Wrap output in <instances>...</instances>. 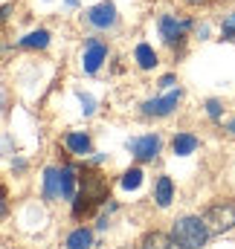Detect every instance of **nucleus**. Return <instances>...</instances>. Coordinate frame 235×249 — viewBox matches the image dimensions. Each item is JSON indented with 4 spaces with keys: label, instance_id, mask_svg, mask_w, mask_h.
<instances>
[{
    "label": "nucleus",
    "instance_id": "1",
    "mask_svg": "<svg viewBox=\"0 0 235 249\" xmlns=\"http://www.w3.org/2000/svg\"><path fill=\"white\" fill-rule=\"evenodd\" d=\"M105 197H108V180L102 174H96V171H84L81 174V188L73 197V217L90 214Z\"/></svg>",
    "mask_w": 235,
    "mask_h": 249
},
{
    "label": "nucleus",
    "instance_id": "2",
    "mask_svg": "<svg viewBox=\"0 0 235 249\" xmlns=\"http://www.w3.org/2000/svg\"><path fill=\"white\" fill-rule=\"evenodd\" d=\"M172 238H175L177 249H200L209 238V226L203 217H180L172 226Z\"/></svg>",
    "mask_w": 235,
    "mask_h": 249
},
{
    "label": "nucleus",
    "instance_id": "3",
    "mask_svg": "<svg viewBox=\"0 0 235 249\" xmlns=\"http://www.w3.org/2000/svg\"><path fill=\"white\" fill-rule=\"evenodd\" d=\"M203 220H206L209 232H215V235L235 229V203H215V206H209Z\"/></svg>",
    "mask_w": 235,
    "mask_h": 249
},
{
    "label": "nucleus",
    "instance_id": "4",
    "mask_svg": "<svg viewBox=\"0 0 235 249\" xmlns=\"http://www.w3.org/2000/svg\"><path fill=\"white\" fill-rule=\"evenodd\" d=\"M128 148H131V154H134L139 162H148V160H154V157H157V151H160V136H157V133L137 136V139H131V142H128Z\"/></svg>",
    "mask_w": 235,
    "mask_h": 249
},
{
    "label": "nucleus",
    "instance_id": "5",
    "mask_svg": "<svg viewBox=\"0 0 235 249\" xmlns=\"http://www.w3.org/2000/svg\"><path fill=\"white\" fill-rule=\"evenodd\" d=\"M87 20H90L96 29H108V26H114V23H117V6H114L111 0L96 3L93 9H87Z\"/></svg>",
    "mask_w": 235,
    "mask_h": 249
},
{
    "label": "nucleus",
    "instance_id": "6",
    "mask_svg": "<svg viewBox=\"0 0 235 249\" xmlns=\"http://www.w3.org/2000/svg\"><path fill=\"white\" fill-rule=\"evenodd\" d=\"M180 99H183L180 90L169 93V96H163V99H151V102L142 105V113H145V116H169L177 105H180Z\"/></svg>",
    "mask_w": 235,
    "mask_h": 249
},
{
    "label": "nucleus",
    "instance_id": "7",
    "mask_svg": "<svg viewBox=\"0 0 235 249\" xmlns=\"http://www.w3.org/2000/svg\"><path fill=\"white\" fill-rule=\"evenodd\" d=\"M108 58V47L102 41H87V50H84V58H81V67L84 72H96L102 61Z\"/></svg>",
    "mask_w": 235,
    "mask_h": 249
},
{
    "label": "nucleus",
    "instance_id": "8",
    "mask_svg": "<svg viewBox=\"0 0 235 249\" xmlns=\"http://www.w3.org/2000/svg\"><path fill=\"white\" fill-rule=\"evenodd\" d=\"M186 29H189V20H177V18H172V15H163V18H160V35H163L169 44L180 41Z\"/></svg>",
    "mask_w": 235,
    "mask_h": 249
},
{
    "label": "nucleus",
    "instance_id": "9",
    "mask_svg": "<svg viewBox=\"0 0 235 249\" xmlns=\"http://www.w3.org/2000/svg\"><path fill=\"white\" fill-rule=\"evenodd\" d=\"M44 197L47 200L64 197V177H61L59 168H47L44 171Z\"/></svg>",
    "mask_w": 235,
    "mask_h": 249
},
{
    "label": "nucleus",
    "instance_id": "10",
    "mask_svg": "<svg viewBox=\"0 0 235 249\" xmlns=\"http://www.w3.org/2000/svg\"><path fill=\"white\" fill-rule=\"evenodd\" d=\"M139 249H175V238H169L163 232H148L139 241Z\"/></svg>",
    "mask_w": 235,
    "mask_h": 249
},
{
    "label": "nucleus",
    "instance_id": "11",
    "mask_svg": "<svg viewBox=\"0 0 235 249\" xmlns=\"http://www.w3.org/2000/svg\"><path fill=\"white\" fill-rule=\"evenodd\" d=\"M172 148H175L177 157H189V154L197 151V136H192V133H177L175 142H172Z\"/></svg>",
    "mask_w": 235,
    "mask_h": 249
},
{
    "label": "nucleus",
    "instance_id": "12",
    "mask_svg": "<svg viewBox=\"0 0 235 249\" xmlns=\"http://www.w3.org/2000/svg\"><path fill=\"white\" fill-rule=\"evenodd\" d=\"M47 44H50V32H47V29L29 32V35H23V38H20V47H26V50H44Z\"/></svg>",
    "mask_w": 235,
    "mask_h": 249
},
{
    "label": "nucleus",
    "instance_id": "13",
    "mask_svg": "<svg viewBox=\"0 0 235 249\" xmlns=\"http://www.w3.org/2000/svg\"><path fill=\"white\" fill-rule=\"evenodd\" d=\"M93 241V232L90 229H73L67 235V249H87Z\"/></svg>",
    "mask_w": 235,
    "mask_h": 249
},
{
    "label": "nucleus",
    "instance_id": "14",
    "mask_svg": "<svg viewBox=\"0 0 235 249\" xmlns=\"http://www.w3.org/2000/svg\"><path fill=\"white\" fill-rule=\"evenodd\" d=\"M172 191H175V188H172V180H169V177H160V180H157L154 200H157V206H160V209H166V206L172 203Z\"/></svg>",
    "mask_w": 235,
    "mask_h": 249
},
{
    "label": "nucleus",
    "instance_id": "15",
    "mask_svg": "<svg viewBox=\"0 0 235 249\" xmlns=\"http://www.w3.org/2000/svg\"><path fill=\"white\" fill-rule=\"evenodd\" d=\"M64 142H67V148H70L73 154H87V151H90V139H87V133H67Z\"/></svg>",
    "mask_w": 235,
    "mask_h": 249
},
{
    "label": "nucleus",
    "instance_id": "16",
    "mask_svg": "<svg viewBox=\"0 0 235 249\" xmlns=\"http://www.w3.org/2000/svg\"><path fill=\"white\" fill-rule=\"evenodd\" d=\"M134 55H137V64H139L142 70H151V67L157 64V53H154V50H151L148 44H139Z\"/></svg>",
    "mask_w": 235,
    "mask_h": 249
},
{
    "label": "nucleus",
    "instance_id": "17",
    "mask_svg": "<svg viewBox=\"0 0 235 249\" xmlns=\"http://www.w3.org/2000/svg\"><path fill=\"white\" fill-rule=\"evenodd\" d=\"M61 177H64V200H73L78 191H76V168L73 165H64L61 168Z\"/></svg>",
    "mask_w": 235,
    "mask_h": 249
},
{
    "label": "nucleus",
    "instance_id": "18",
    "mask_svg": "<svg viewBox=\"0 0 235 249\" xmlns=\"http://www.w3.org/2000/svg\"><path fill=\"white\" fill-rule=\"evenodd\" d=\"M139 183H142V171H139V168H131V171H125V177H122V188L134 191V188H139Z\"/></svg>",
    "mask_w": 235,
    "mask_h": 249
},
{
    "label": "nucleus",
    "instance_id": "19",
    "mask_svg": "<svg viewBox=\"0 0 235 249\" xmlns=\"http://www.w3.org/2000/svg\"><path fill=\"white\" fill-rule=\"evenodd\" d=\"M206 110H209V116H212V119H218V116H221V102L209 99V102H206Z\"/></svg>",
    "mask_w": 235,
    "mask_h": 249
},
{
    "label": "nucleus",
    "instance_id": "20",
    "mask_svg": "<svg viewBox=\"0 0 235 249\" xmlns=\"http://www.w3.org/2000/svg\"><path fill=\"white\" fill-rule=\"evenodd\" d=\"M224 35H227V38H233V35H235V12L224 20Z\"/></svg>",
    "mask_w": 235,
    "mask_h": 249
},
{
    "label": "nucleus",
    "instance_id": "21",
    "mask_svg": "<svg viewBox=\"0 0 235 249\" xmlns=\"http://www.w3.org/2000/svg\"><path fill=\"white\" fill-rule=\"evenodd\" d=\"M78 99H81V105H84V107H81V110H84V113H87V116H90V113H93V99H90V96H84V93H81V96H78Z\"/></svg>",
    "mask_w": 235,
    "mask_h": 249
},
{
    "label": "nucleus",
    "instance_id": "22",
    "mask_svg": "<svg viewBox=\"0 0 235 249\" xmlns=\"http://www.w3.org/2000/svg\"><path fill=\"white\" fill-rule=\"evenodd\" d=\"M172 84H175V75H166V78L160 81V87H172Z\"/></svg>",
    "mask_w": 235,
    "mask_h": 249
},
{
    "label": "nucleus",
    "instance_id": "23",
    "mask_svg": "<svg viewBox=\"0 0 235 249\" xmlns=\"http://www.w3.org/2000/svg\"><path fill=\"white\" fill-rule=\"evenodd\" d=\"M230 133H233V136H235V119H233V122H230Z\"/></svg>",
    "mask_w": 235,
    "mask_h": 249
}]
</instances>
